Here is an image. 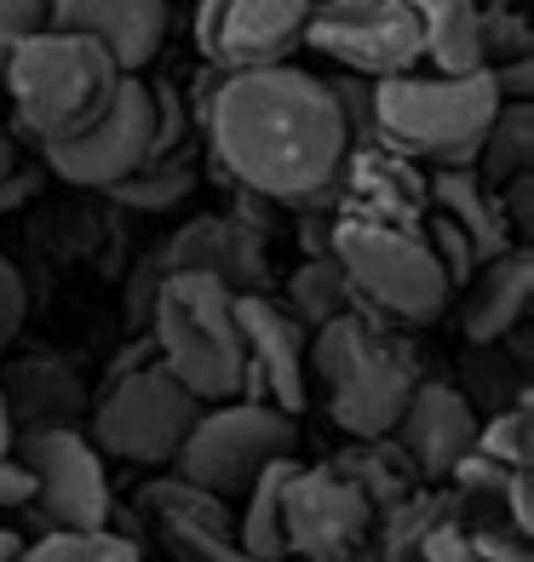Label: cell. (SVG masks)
Listing matches in <instances>:
<instances>
[{
    "label": "cell",
    "instance_id": "cell-12",
    "mask_svg": "<svg viewBox=\"0 0 534 562\" xmlns=\"http://www.w3.org/2000/svg\"><path fill=\"white\" fill-rule=\"evenodd\" d=\"M149 133H156V104H149V87L138 81V75H121L115 104L98 115L87 133L41 144V156H46V167H53L64 184L110 190L115 178H126L133 167L149 161Z\"/></svg>",
    "mask_w": 534,
    "mask_h": 562
},
{
    "label": "cell",
    "instance_id": "cell-21",
    "mask_svg": "<svg viewBox=\"0 0 534 562\" xmlns=\"http://www.w3.org/2000/svg\"><path fill=\"white\" fill-rule=\"evenodd\" d=\"M0 396H7L12 437H18V430H41V425H69L75 407H81V379L58 356H23L0 379Z\"/></svg>",
    "mask_w": 534,
    "mask_h": 562
},
{
    "label": "cell",
    "instance_id": "cell-37",
    "mask_svg": "<svg viewBox=\"0 0 534 562\" xmlns=\"http://www.w3.org/2000/svg\"><path fill=\"white\" fill-rule=\"evenodd\" d=\"M46 23V0H0V64H7V53Z\"/></svg>",
    "mask_w": 534,
    "mask_h": 562
},
{
    "label": "cell",
    "instance_id": "cell-38",
    "mask_svg": "<svg viewBox=\"0 0 534 562\" xmlns=\"http://www.w3.org/2000/svg\"><path fill=\"white\" fill-rule=\"evenodd\" d=\"M471 551L482 562H534L529 533H518V528H477L471 533Z\"/></svg>",
    "mask_w": 534,
    "mask_h": 562
},
{
    "label": "cell",
    "instance_id": "cell-16",
    "mask_svg": "<svg viewBox=\"0 0 534 562\" xmlns=\"http://www.w3.org/2000/svg\"><path fill=\"white\" fill-rule=\"evenodd\" d=\"M477 425H482L477 402L466 391L443 385V379H420V385L409 391V402H402L391 437H397L402 453H409L414 476L437 482L477 448Z\"/></svg>",
    "mask_w": 534,
    "mask_h": 562
},
{
    "label": "cell",
    "instance_id": "cell-32",
    "mask_svg": "<svg viewBox=\"0 0 534 562\" xmlns=\"http://www.w3.org/2000/svg\"><path fill=\"white\" fill-rule=\"evenodd\" d=\"M327 92H334V110H340V126L351 144H379V126H374V81L356 69H340L327 75Z\"/></svg>",
    "mask_w": 534,
    "mask_h": 562
},
{
    "label": "cell",
    "instance_id": "cell-42",
    "mask_svg": "<svg viewBox=\"0 0 534 562\" xmlns=\"http://www.w3.org/2000/svg\"><path fill=\"white\" fill-rule=\"evenodd\" d=\"M0 453H12V414H7V396H0Z\"/></svg>",
    "mask_w": 534,
    "mask_h": 562
},
{
    "label": "cell",
    "instance_id": "cell-7",
    "mask_svg": "<svg viewBox=\"0 0 534 562\" xmlns=\"http://www.w3.org/2000/svg\"><path fill=\"white\" fill-rule=\"evenodd\" d=\"M293 448H299L293 414H282L276 402H259V396H224L196 414V425L185 430V442L173 453V471L196 482V488L231 499L270 459H288Z\"/></svg>",
    "mask_w": 534,
    "mask_h": 562
},
{
    "label": "cell",
    "instance_id": "cell-31",
    "mask_svg": "<svg viewBox=\"0 0 534 562\" xmlns=\"http://www.w3.org/2000/svg\"><path fill=\"white\" fill-rule=\"evenodd\" d=\"M477 30H482V64L534 53V35H529V23H523V0H489L482 18H477Z\"/></svg>",
    "mask_w": 534,
    "mask_h": 562
},
{
    "label": "cell",
    "instance_id": "cell-4",
    "mask_svg": "<svg viewBox=\"0 0 534 562\" xmlns=\"http://www.w3.org/2000/svg\"><path fill=\"white\" fill-rule=\"evenodd\" d=\"M144 334L156 362L196 402H224L242 391V327L236 293L219 288L208 270H162L156 299L144 311Z\"/></svg>",
    "mask_w": 534,
    "mask_h": 562
},
{
    "label": "cell",
    "instance_id": "cell-1",
    "mask_svg": "<svg viewBox=\"0 0 534 562\" xmlns=\"http://www.w3.org/2000/svg\"><path fill=\"white\" fill-rule=\"evenodd\" d=\"M208 133L219 172L236 190H253L276 207H322L334 213L345 126L322 75L299 64H259V69H219Z\"/></svg>",
    "mask_w": 534,
    "mask_h": 562
},
{
    "label": "cell",
    "instance_id": "cell-43",
    "mask_svg": "<svg viewBox=\"0 0 534 562\" xmlns=\"http://www.w3.org/2000/svg\"><path fill=\"white\" fill-rule=\"evenodd\" d=\"M18 167V156H12V138H0V178H7Z\"/></svg>",
    "mask_w": 534,
    "mask_h": 562
},
{
    "label": "cell",
    "instance_id": "cell-33",
    "mask_svg": "<svg viewBox=\"0 0 534 562\" xmlns=\"http://www.w3.org/2000/svg\"><path fill=\"white\" fill-rule=\"evenodd\" d=\"M144 499L156 505V517H201V522H236L231 510H224V499H219V494L196 488V482H185V476H173V482H149V488H144Z\"/></svg>",
    "mask_w": 534,
    "mask_h": 562
},
{
    "label": "cell",
    "instance_id": "cell-20",
    "mask_svg": "<svg viewBox=\"0 0 534 562\" xmlns=\"http://www.w3.org/2000/svg\"><path fill=\"white\" fill-rule=\"evenodd\" d=\"M425 201L466 229V241L477 247V259H494V252L518 247L512 224H505V213H500L494 184H482L477 167H431V178H425Z\"/></svg>",
    "mask_w": 534,
    "mask_h": 562
},
{
    "label": "cell",
    "instance_id": "cell-41",
    "mask_svg": "<svg viewBox=\"0 0 534 562\" xmlns=\"http://www.w3.org/2000/svg\"><path fill=\"white\" fill-rule=\"evenodd\" d=\"M18 551H23V540H18V533H7V528H0V562H18Z\"/></svg>",
    "mask_w": 534,
    "mask_h": 562
},
{
    "label": "cell",
    "instance_id": "cell-23",
    "mask_svg": "<svg viewBox=\"0 0 534 562\" xmlns=\"http://www.w3.org/2000/svg\"><path fill=\"white\" fill-rule=\"evenodd\" d=\"M477 178L482 184H505L512 172L534 167V98H500V110L482 126L477 144Z\"/></svg>",
    "mask_w": 534,
    "mask_h": 562
},
{
    "label": "cell",
    "instance_id": "cell-2",
    "mask_svg": "<svg viewBox=\"0 0 534 562\" xmlns=\"http://www.w3.org/2000/svg\"><path fill=\"white\" fill-rule=\"evenodd\" d=\"M121 75L126 69L92 35L58 30V23L30 30L7 53V64H0V81H7L18 126H30L41 144L87 133V126L115 104Z\"/></svg>",
    "mask_w": 534,
    "mask_h": 562
},
{
    "label": "cell",
    "instance_id": "cell-25",
    "mask_svg": "<svg viewBox=\"0 0 534 562\" xmlns=\"http://www.w3.org/2000/svg\"><path fill=\"white\" fill-rule=\"evenodd\" d=\"M356 288H351V276L340 270L334 252H304V265L288 276V311L304 322V334L322 322H334L345 311H356Z\"/></svg>",
    "mask_w": 534,
    "mask_h": 562
},
{
    "label": "cell",
    "instance_id": "cell-11",
    "mask_svg": "<svg viewBox=\"0 0 534 562\" xmlns=\"http://www.w3.org/2000/svg\"><path fill=\"white\" fill-rule=\"evenodd\" d=\"M374 528V499L340 465H299L282 482V540L299 562H351Z\"/></svg>",
    "mask_w": 534,
    "mask_h": 562
},
{
    "label": "cell",
    "instance_id": "cell-5",
    "mask_svg": "<svg viewBox=\"0 0 534 562\" xmlns=\"http://www.w3.org/2000/svg\"><path fill=\"white\" fill-rule=\"evenodd\" d=\"M500 110L489 64L471 75H379L374 81V126L379 144L402 149L409 161L425 167H471L482 126Z\"/></svg>",
    "mask_w": 534,
    "mask_h": 562
},
{
    "label": "cell",
    "instance_id": "cell-30",
    "mask_svg": "<svg viewBox=\"0 0 534 562\" xmlns=\"http://www.w3.org/2000/svg\"><path fill=\"white\" fill-rule=\"evenodd\" d=\"M420 236H425V247H431V259L443 265V276H448V288H466V281H471V270L482 265V259H477V247L466 241V229L454 224L448 213H437V207H425V218H420Z\"/></svg>",
    "mask_w": 534,
    "mask_h": 562
},
{
    "label": "cell",
    "instance_id": "cell-15",
    "mask_svg": "<svg viewBox=\"0 0 534 562\" xmlns=\"http://www.w3.org/2000/svg\"><path fill=\"white\" fill-rule=\"evenodd\" d=\"M425 172L391 144H351L340 161V190L334 213L356 224H391V229H420L425 218Z\"/></svg>",
    "mask_w": 534,
    "mask_h": 562
},
{
    "label": "cell",
    "instance_id": "cell-29",
    "mask_svg": "<svg viewBox=\"0 0 534 562\" xmlns=\"http://www.w3.org/2000/svg\"><path fill=\"white\" fill-rule=\"evenodd\" d=\"M477 453H489L505 471H529V396L489 414V425H477Z\"/></svg>",
    "mask_w": 534,
    "mask_h": 562
},
{
    "label": "cell",
    "instance_id": "cell-14",
    "mask_svg": "<svg viewBox=\"0 0 534 562\" xmlns=\"http://www.w3.org/2000/svg\"><path fill=\"white\" fill-rule=\"evenodd\" d=\"M236 327H242V391L276 402L282 414H304V391H311V368H304V322L282 299L236 293Z\"/></svg>",
    "mask_w": 534,
    "mask_h": 562
},
{
    "label": "cell",
    "instance_id": "cell-10",
    "mask_svg": "<svg viewBox=\"0 0 534 562\" xmlns=\"http://www.w3.org/2000/svg\"><path fill=\"white\" fill-rule=\"evenodd\" d=\"M299 46L379 81L420 69V18L409 0H311Z\"/></svg>",
    "mask_w": 534,
    "mask_h": 562
},
{
    "label": "cell",
    "instance_id": "cell-26",
    "mask_svg": "<svg viewBox=\"0 0 534 562\" xmlns=\"http://www.w3.org/2000/svg\"><path fill=\"white\" fill-rule=\"evenodd\" d=\"M18 562H144V551L104 522V528H53L46 540L23 546Z\"/></svg>",
    "mask_w": 534,
    "mask_h": 562
},
{
    "label": "cell",
    "instance_id": "cell-40",
    "mask_svg": "<svg viewBox=\"0 0 534 562\" xmlns=\"http://www.w3.org/2000/svg\"><path fill=\"white\" fill-rule=\"evenodd\" d=\"M35 494V482H30V465L12 453H0V510H18V505H30Z\"/></svg>",
    "mask_w": 534,
    "mask_h": 562
},
{
    "label": "cell",
    "instance_id": "cell-3",
    "mask_svg": "<svg viewBox=\"0 0 534 562\" xmlns=\"http://www.w3.org/2000/svg\"><path fill=\"white\" fill-rule=\"evenodd\" d=\"M311 356L304 362L316 368V379L327 385V414L345 437L374 442L391 437V425L402 414L409 391L420 385V362L409 345L391 339V322L374 316L368 304L311 327Z\"/></svg>",
    "mask_w": 534,
    "mask_h": 562
},
{
    "label": "cell",
    "instance_id": "cell-39",
    "mask_svg": "<svg viewBox=\"0 0 534 562\" xmlns=\"http://www.w3.org/2000/svg\"><path fill=\"white\" fill-rule=\"evenodd\" d=\"M489 75H494V92L500 98H534V53L500 58V64H489Z\"/></svg>",
    "mask_w": 534,
    "mask_h": 562
},
{
    "label": "cell",
    "instance_id": "cell-6",
    "mask_svg": "<svg viewBox=\"0 0 534 562\" xmlns=\"http://www.w3.org/2000/svg\"><path fill=\"white\" fill-rule=\"evenodd\" d=\"M340 270L351 276L356 299L374 316H386L397 327H425L443 316L448 304V276L431 259V247L420 229H391V224H356L334 213V247Z\"/></svg>",
    "mask_w": 534,
    "mask_h": 562
},
{
    "label": "cell",
    "instance_id": "cell-35",
    "mask_svg": "<svg viewBox=\"0 0 534 562\" xmlns=\"http://www.w3.org/2000/svg\"><path fill=\"white\" fill-rule=\"evenodd\" d=\"M23 316H30V288H23L18 265L0 252V356H7L12 339L23 334Z\"/></svg>",
    "mask_w": 534,
    "mask_h": 562
},
{
    "label": "cell",
    "instance_id": "cell-27",
    "mask_svg": "<svg viewBox=\"0 0 534 562\" xmlns=\"http://www.w3.org/2000/svg\"><path fill=\"white\" fill-rule=\"evenodd\" d=\"M190 190H196L190 161L167 156V161H144V167L126 172V178H115L104 195L121 201V207H138V213H162V207H173V201H185Z\"/></svg>",
    "mask_w": 534,
    "mask_h": 562
},
{
    "label": "cell",
    "instance_id": "cell-34",
    "mask_svg": "<svg viewBox=\"0 0 534 562\" xmlns=\"http://www.w3.org/2000/svg\"><path fill=\"white\" fill-rule=\"evenodd\" d=\"M414 557H420V562H482V557L471 551V528L448 522V517H431V522H425V533L414 540Z\"/></svg>",
    "mask_w": 534,
    "mask_h": 562
},
{
    "label": "cell",
    "instance_id": "cell-9",
    "mask_svg": "<svg viewBox=\"0 0 534 562\" xmlns=\"http://www.w3.org/2000/svg\"><path fill=\"white\" fill-rule=\"evenodd\" d=\"M12 448H18L23 465H30V482H35L30 505L46 517V528H104L115 517L104 453H98L75 425L18 430Z\"/></svg>",
    "mask_w": 534,
    "mask_h": 562
},
{
    "label": "cell",
    "instance_id": "cell-28",
    "mask_svg": "<svg viewBox=\"0 0 534 562\" xmlns=\"http://www.w3.org/2000/svg\"><path fill=\"white\" fill-rule=\"evenodd\" d=\"M356 488H363L368 499H374V510L379 505H397V499H409V476H414V465H409V453H391L386 448V437H374V442H363V453H345V465H340Z\"/></svg>",
    "mask_w": 534,
    "mask_h": 562
},
{
    "label": "cell",
    "instance_id": "cell-24",
    "mask_svg": "<svg viewBox=\"0 0 534 562\" xmlns=\"http://www.w3.org/2000/svg\"><path fill=\"white\" fill-rule=\"evenodd\" d=\"M293 471V453L288 459H270V465L247 482V505H242V517H236V540L247 557H259V562H282L288 557V540H282V482Z\"/></svg>",
    "mask_w": 534,
    "mask_h": 562
},
{
    "label": "cell",
    "instance_id": "cell-18",
    "mask_svg": "<svg viewBox=\"0 0 534 562\" xmlns=\"http://www.w3.org/2000/svg\"><path fill=\"white\" fill-rule=\"evenodd\" d=\"M46 23L92 35L126 75H138L167 41V0H46Z\"/></svg>",
    "mask_w": 534,
    "mask_h": 562
},
{
    "label": "cell",
    "instance_id": "cell-19",
    "mask_svg": "<svg viewBox=\"0 0 534 562\" xmlns=\"http://www.w3.org/2000/svg\"><path fill=\"white\" fill-rule=\"evenodd\" d=\"M466 339L471 345H500V339H512L523 316H529V299H534V252L518 241V247H505L494 252V259H482L466 281Z\"/></svg>",
    "mask_w": 534,
    "mask_h": 562
},
{
    "label": "cell",
    "instance_id": "cell-8",
    "mask_svg": "<svg viewBox=\"0 0 534 562\" xmlns=\"http://www.w3.org/2000/svg\"><path fill=\"white\" fill-rule=\"evenodd\" d=\"M208 402H196L178 379L149 356V362L110 373V391L92 414V448L126 459V465H173L185 430Z\"/></svg>",
    "mask_w": 534,
    "mask_h": 562
},
{
    "label": "cell",
    "instance_id": "cell-17",
    "mask_svg": "<svg viewBox=\"0 0 534 562\" xmlns=\"http://www.w3.org/2000/svg\"><path fill=\"white\" fill-rule=\"evenodd\" d=\"M167 270H208L231 293H259L265 288V229H253L242 213H201L185 229H173L162 247Z\"/></svg>",
    "mask_w": 534,
    "mask_h": 562
},
{
    "label": "cell",
    "instance_id": "cell-22",
    "mask_svg": "<svg viewBox=\"0 0 534 562\" xmlns=\"http://www.w3.org/2000/svg\"><path fill=\"white\" fill-rule=\"evenodd\" d=\"M420 18V64L437 75H471L482 69V0H409Z\"/></svg>",
    "mask_w": 534,
    "mask_h": 562
},
{
    "label": "cell",
    "instance_id": "cell-44",
    "mask_svg": "<svg viewBox=\"0 0 534 562\" xmlns=\"http://www.w3.org/2000/svg\"><path fill=\"white\" fill-rule=\"evenodd\" d=\"M482 7H489V0H482Z\"/></svg>",
    "mask_w": 534,
    "mask_h": 562
},
{
    "label": "cell",
    "instance_id": "cell-36",
    "mask_svg": "<svg viewBox=\"0 0 534 562\" xmlns=\"http://www.w3.org/2000/svg\"><path fill=\"white\" fill-rule=\"evenodd\" d=\"M494 195H500V213H505V224H512V236L523 241L534 229V167L512 172L505 184H494Z\"/></svg>",
    "mask_w": 534,
    "mask_h": 562
},
{
    "label": "cell",
    "instance_id": "cell-13",
    "mask_svg": "<svg viewBox=\"0 0 534 562\" xmlns=\"http://www.w3.org/2000/svg\"><path fill=\"white\" fill-rule=\"evenodd\" d=\"M311 0H196V53L213 69H259L299 53Z\"/></svg>",
    "mask_w": 534,
    "mask_h": 562
}]
</instances>
